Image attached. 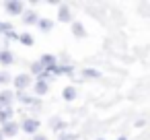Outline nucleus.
Returning a JSON list of instances; mask_svg holds the SVG:
<instances>
[{
	"instance_id": "11",
	"label": "nucleus",
	"mask_w": 150,
	"mask_h": 140,
	"mask_svg": "<svg viewBox=\"0 0 150 140\" xmlns=\"http://www.w3.org/2000/svg\"><path fill=\"white\" fill-rule=\"evenodd\" d=\"M37 21H39V17H37V13H33V11H29V13L23 15V23H25V25H37Z\"/></svg>"
},
{
	"instance_id": "9",
	"label": "nucleus",
	"mask_w": 150,
	"mask_h": 140,
	"mask_svg": "<svg viewBox=\"0 0 150 140\" xmlns=\"http://www.w3.org/2000/svg\"><path fill=\"white\" fill-rule=\"evenodd\" d=\"M13 99H15L13 91H2V93H0V107H11Z\"/></svg>"
},
{
	"instance_id": "13",
	"label": "nucleus",
	"mask_w": 150,
	"mask_h": 140,
	"mask_svg": "<svg viewBox=\"0 0 150 140\" xmlns=\"http://www.w3.org/2000/svg\"><path fill=\"white\" fill-rule=\"evenodd\" d=\"M37 27H39L41 31H45V33H47V31H52V29H54V21H50V19H39V21H37Z\"/></svg>"
},
{
	"instance_id": "7",
	"label": "nucleus",
	"mask_w": 150,
	"mask_h": 140,
	"mask_svg": "<svg viewBox=\"0 0 150 140\" xmlns=\"http://www.w3.org/2000/svg\"><path fill=\"white\" fill-rule=\"evenodd\" d=\"M15 62V56H13V52L11 50H0V64H2V66H11Z\"/></svg>"
},
{
	"instance_id": "16",
	"label": "nucleus",
	"mask_w": 150,
	"mask_h": 140,
	"mask_svg": "<svg viewBox=\"0 0 150 140\" xmlns=\"http://www.w3.org/2000/svg\"><path fill=\"white\" fill-rule=\"evenodd\" d=\"M31 72H33L35 76H41V74L45 72V68H43V64L37 60V62H33V64H31Z\"/></svg>"
},
{
	"instance_id": "5",
	"label": "nucleus",
	"mask_w": 150,
	"mask_h": 140,
	"mask_svg": "<svg viewBox=\"0 0 150 140\" xmlns=\"http://www.w3.org/2000/svg\"><path fill=\"white\" fill-rule=\"evenodd\" d=\"M33 89H35V95H45V93H47V89H50V85H47V80H45V78L37 76V80H35Z\"/></svg>"
},
{
	"instance_id": "8",
	"label": "nucleus",
	"mask_w": 150,
	"mask_h": 140,
	"mask_svg": "<svg viewBox=\"0 0 150 140\" xmlns=\"http://www.w3.org/2000/svg\"><path fill=\"white\" fill-rule=\"evenodd\" d=\"M13 115H15V111L11 107H0V124H2V126L13 122Z\"/></svg>"
},
{
	"instance_id": "6",
	"label": "nucleus",
	"mask_w": 150,
	"mask_h": 140,
	"mask_svg": "<svg viewBox=\"0 0 150 140\" xmlns=\"http://www.w3.org/2000/svg\"><path fill=\"white\" fill-rule=\"evenodd\" d=\"M39 62L43 64V68H45V70H52L54 66H58V60H56V56H52V54H43Z\"/></svg>"
},
{
	"instance_id": "14",
	"label": "nucleus",
	"mask_w": 150,
	"mask_h": 140,
	"mask_svg": "<svg viewBox=\"0 0 150 140\" xmlns=\"http://www.w3.org/2000/svg\"><path fill=\"white\" fill-rule=\"evenodd\" d=\"M72 33H74V37H84L86 35V31H84V25L82 23H72Z\"/></svg>"
},
{
	"instance_id": "22",
	"label": "nucleus",
	"mask_w": 150,
	"mask_h": 140,
	"mask_svg": "<svg viewBox=\"0 0 150 140\" xmlns=\"http://www.w3.org/2000/svg\"><path fill=\"white\" fill-rule=\"evenodd\" d=\"M33 140H50V138H47V136H43V134H35V136H33Z\"/></svg>"
},
{
	"instance_id": "19",
	"label": "nucleus",
	"mask_w": 150,
	"mask_h": 140,
	"mask_svg": "<svg viewBox=\"0 0 150 140\" xmlns=\"http://www.w3.org/2000/svg\"><path fill=\"white\" fill-rule=\"evenodd\" d=\"M82 76H88V78H101V72H99V70H93V68H84V70H82Z\"/></svg>"
},
{
	"instance_id": "15",
	"label": "nucleus",
	"mask_w": 150,
	"mask_h": 140,
	"mask_svg": "<svg viewBox=\"0 0 150 140\" xmlns=\"http://www.w3.org/2000/svg\"><path fill=\"white\" fill-rule=\"evenodd\" d=\"M62 97H64L66 101H74V99H76V89H74V87H66V89L62 91Z\"/></svg>"
},
{
	"instance_id": "1",
	"label": "nucleus",
	"mask_w": 150,
	"mask_h": 140,
	"mask_svg": "<svg viewBox=\"0 0 150 140\" xmlns=\"http://www.w3.org/2000/svg\"><path fill=\"white\" fill-rule=\"evenodd\" d=\"M21 130H23L25 134L35 136V134H37V130H39V119H35V117H25V119H23V124H21Z\"/></svg>"
},
{
	"instance_id": "25",
	"label": "nucleus",
	"mask_w": 150,
	"mask_h": 140,
	"mask_svg": "<svg viewBox=\"0 0 150 140\" xmlns=\"http://www.w3.org/2000/svg\"><path fill=\"white\" fill-rule=\"evenodd\" d=\"M97 140H103V138H97Z\"/></svg>"
},
{
	"instance_id": "23",
	"label": "nucleus",
	"mask_w": 150,
	"mask_h": 140,
	"mask_svg": "<svg viewBox=\"0 0 150 140\" xmlns=\"http://www.w3.org/2000/svg\"><path fill=\"white\" fill-rule=\"evenodd\" d=\"M60 140H74V136H70V134H62Z\"/></svg>"
},
{
	"instance_id": "12",
	"label": "nucleus",
	"mask_w": 150,
	"mask_h": 140,
	"mask_svg": "<svg viewBox=\"0 0 150 140\" xmlns=\"http://www.w3.org/2000/svg\"><path fill=\"white\" fill-rule=\"evenodd\" d=\"M15 99H19L21 103H27V105H33V103H37L33 97H29L25 91H17V95H15Z\"/></svg>"
},
{
	"instance_id": "21",
	"label": "nucleus",
	"mask_w": 150,
	"mask_h": 140,
	"mask_svg": "<svg viewBox=\"0 0 150 140\" xmlns=\"http://www.w3.org/2000/svg\"><path fill=\"white\" fill-rule=\"evenodd\" d=\"M0 82H2V85H8V82H11V74H8V72H0Z\"/></svg>"
},
{
	"instance_id": "10",
	"label": "nucleus",
	"mask_w": 150,
	"mask_h": 140,
	"mask_svg": "<svg viewBox=\"0 0 150 140\" xmlns=\"http://www.w3.org/2000/svg\"><path fill=\"white\" fill-rule=\"evenodd\" d=\"M58 21L60 23H68L72 21V15H70V9L66 4H60V13H58Z\"/></svg>"
},
{
	"instance_id": "24",
	"label": "nucleus",
	"mask_w": 150,
	"mask_h": 140,
	"mask_svg": "<svg viewBox=\"0 0 150 140\" xmlns=\"http://www.w3.org/2000/svg\"><path fill=\"white\" fill-rule=\"evenodd\" d=\"M0 140H4V138H2V134H0Z\"/></svg>"
},
{
	"instance_id": "4",
	"label": "nucleus",
	"mask_w": 150,
	"mask_h": 140,
	"mask_svg": "<svg viewBox=\"0 0 150 140\" xmlns=\"http://www.w3.org/2000/svg\"><path fill=\"white\" fill-rule=\"evenodd\" d=\"M0 134H2V138H4V136H6V138L17 136V134H19V124H17V122H8V124H4L2 130H0Z\"/></svg>"
},
{
	"instance_id": "3",
	"label": "nucleus",
	"mask_w": 150,
	"mask_h": 140,
	"mask_svg": "<svg viewBox=\"0 0 150 140\" xmlns=\"http://www.w3.org/2000/svg\"><path fill=\"white\" fill-rule=\"evenodd\" d=\"M11 82H15L17 91H25V89H27V87H29V85H31L33 80H31V76H29V74H25V72H23V74L15 76V78H13Z\"/></svg>"
},
{
	"instance_id": "2",
	"label": "nucleus",
	"mask_w": 150,
	"mask_h": 140,
	"mask_svg": "<svg viewBox=\"0 0 150 140\" xmlns=\"http://www.w3.org/2000/svg\"><path fill=\"white\" fill-rule=\"evenodd\" d=\"M4 9H6V13H8V15L19 17V15H23L25 4H23V2H19V0H8V2H4Z\"/></svg>"
},
{
	"instance_id": "17",
	"label": "nucleus",
	"mask_w": 150,
	"mask_h": 140,
	"mask_svg": "<svg viewBox=\"0 0 150 140\" xmlns=\"http://www.w3.org/2000/svg\"><path fill=\"white\" fill-rule=\"evenodd\" d=\"M23 45H33V37L29 35V33H19V37H17Z\"/></svg>"
},
{
	"instance_id": "18",
	"label": "nucleus",
	"mask_w": 150,
	"mask_h": 140,
	"mask_svg": "<svg viewBox=\"0 0 150 140\" xmlns=\"http://www.w3.org/2000/svg\"><path fill=\"white\" fill-rule=\"evenodd\" d=\"M50 124H52V130H56V132H62V130L66 128V124H64L62 119H58V117H54Z\"/></svg>"
},
{
	"instance_id": "20",
	"label": "nucleus",
	"mask_w": 150,
	"mask_h": 140,
	"mask_svg": "<svg viewBox=\"0 0 150 140\" xmlns=\"http://www.w3.org/2000/svg\"><path fill=\"white\" fill-rule=\"evenodd\" d=\"M13 31V25L11 23H6V21H0V33L2 35H6V33H11Z\"/></svg>"
}]
</instances>
